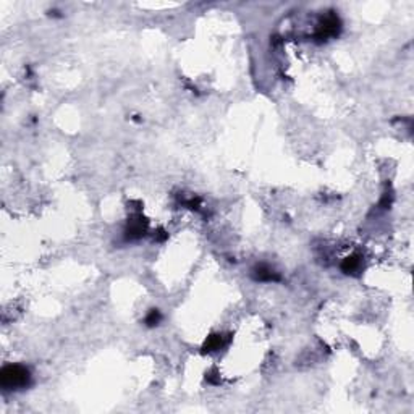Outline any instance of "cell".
Wrapping results in <instances>:
<instances>
[{"mask_svg":"<svg viewBox=\"0 0 414 414\" xmlns=\"http://www.w3.org/2000/svg\"><path fill=\"white\" fill-rule=\"evenodd\" d=\"M31 382V372L21 364H8L0 372V384L5 390H21Z\"/></svg>","mask_w":414,"mask_h":414,"instance_id":"1","label":"cell"},{"mask_svg":"<svg viewBox=\"0 0 414 414\" xmlns=\"http://www.w3.org/2000/svg\"><path fill=\"white\" fill-rule=\"evenodd\" d=\"M222 345H223V336L222 335H212V336L207 338L204 349L206 351H215V349H218Z\"/></svg>","mask_w":414,"mask_h":414,"instance_id":"5","label":"cell"},{"mask_svg":"<svg viewBox=\"0 0 414 414\" xmlns=\"http://www.w3.org/2000/svg\"><path fill=\"white\" fill-rule=\"evenodd\" d=\"M254 277H256V280H261V282H277L278 278H280L274 269H270L269 265H264V264L256 267Z\"/></svg>","mask_w":414,"mask_h":414,"instance_id":"3","label":"cell"},{"mask_svg":"<svg viewBox=\"0 0 414 414\" xmlns=\"http://www.w3.org/2000/svg\"><path fill=\"white\" fill-rule=\"evenodd\" d=\"M361 264H362L361 257L358 254L348 256L341 264V270L345 272V274H354V272H358L361 269Z\"/></svg>","mask_w":414,"mask_h":414,"instance_id":"4","label":"cell"},{"mask_svg":"<svg viewBox=\"0 0 414 414\" xmlns=\"http://www.w3.org/2000/svg\"><path fill=\"white\" fill-rule=\"evenodd\" d=\"M340 29V19L335 15H328L323 21L320 23L319 29H317V37L319 39H327L330 36H335Z\"/></svg>","mask_w":414,"mask_h":414,"instance_id":"2","label":"cell"},{"mask_svg":"<svg viewBox=\"0 0 414 414\" xmlns=\"http://www.w3.org/2000/svg\"><path fill=\"white\" fill-rule=\"evenodd\" d=\"M159 320H160V312L157 309H152L151 312H149V315L146 317V323L147 325H157L159 323Z\"/></svg>","mask_w":414,"mask_h":414,"instance_id":"6","label":"cell"}]
</instances>
